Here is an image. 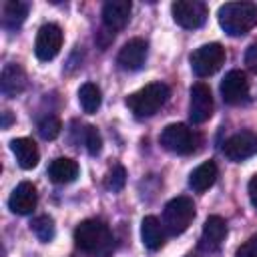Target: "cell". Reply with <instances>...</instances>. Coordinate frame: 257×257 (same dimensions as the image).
Here are the masks:
<instances>
[{
  "label": "cell",
  "instance_id": "cell-4",
  "mask_svg": "<svg viewBox=\"0 0 257 257\" xmlns=\"http://www.w3.org/2000/svg\"><path fill=\"white\" fill-rule=\"evenodd\" d=\"M110 241L108 227L98 219H86L74 229V243L86 253H100Z\"/></svg>",
  "mask_w": 257,
  "mask_h": 257
},
{
  "label": "cell",
  "instance_id": "cell-12",
  "mask_svg": "<svg viewBox=\"0 0 257 257\" xmlns=\"http://www.w3.org/2000/svg\"><path fill=\"white\" fill-rule=\"evenodd\" d=\"M36 201H38V193H36V187L28 181L16 185V189L10 193L8 197V209L16 215H28L34 211L36 207Z\"/></svg>",
  "mask_w": 257,
  "mask_h": 257
},
{
  "label": "cell",
  "instance_id": "cell-21",
  "mask_svg": "<svg viewBox=\"0 0 257 257\" xmlns=\"http://www.w3.org/2000/svg\"><path fill=\"white\" fill-rule=\"evenodd\" d=\"M28 14V6L24 2L8 0L2 4V24L6 28H18Z\"/></svg>",
  "mask_w": 257,
  "mask_h": 257
},
{
  "label": "cell",
  "instance_id": "cell-26",
  "mask_svg": "<svg viewBox=\"0 0 257 257\" xmlns=\"http://www.w3.org/2000/svg\"><path fill=\"white\" fill-rule=\"evenodd\" d=\"M124 183H126V171H124V167H122V165L112 167V171H110L108 177H106V189H110V191H120V189L124 187Z\"/></svg>",
  "mask_w": 257,
  "mask_h": 257
},
{
  "label": "cell",
  "instance_id": "cell-28",
  "mask_svg": "<svg viewBox=\"0 0 257 257\" xmlns=\"http://www.w3.org/2000/svg\"><path fill=\"white\" fill-rule=\"evenodd\" d=\"M245 64L251 72H257V42H253L245 52Z\"/></svg>",
  "mask_w": 257,
  "mask_h": 257
},
{
  "label": "cell",
  "instance_id": "cell-2",
  "mask_svg": "<svg viewBox=\"0 0 257 257\" xmlns=\"http://www.w3.org/2000/svg\"><path fill=\"white\" fill-rule=\"evenodd\" d=\"M169 94H171V90L165 82H151V84L143 86L141 90L133 92L126 98V106L139 118L153 116L169 100Z\"/></svg>",
  "mask_w": 257,
  "mask_h": 257
},
{
  "label": "cell",
  "instance_id": "cell-18",
  "mask_svg": "<svg viewBox=\"0 0 257 257\" xmlns=\"http://www.w3.org/2000/svg\"><path fill=\"white\" fill-rule=\"evenodd\" d=\"M0 88L6 96H16L26 88V74L18 64H6L0 76Z\"/></svg>",
  "mask_w": 257,
  "mask_h": 257
},
{
  "label": "cell",
  "instance_id": "cell-13",
  "mask_svg": "<svg viewBox=\"0 0 257 257\" xmlns=\"http://www.w3.org/2000/svg\"><path fill=\"white\" fill-rule=\"evenodd\" d=\"M147 52H149V46L143 38H131L120 48V52L116 56V62L124 70H139L147 60Z\"/></svg>",
  "mask_w": 257,
  "mask_h": 257
},
{
  "label": "cell",
  "instance_id": "cell-14",
  "mask_svg": "<svg viewBox=\"0 0 257 257\" xmlns=\"http://www.w3.org/2000/svg\"><path fill=\"white\" fill-rule=\"evenodd\" d=\"M225 237H227V223H225V219L219 217V215H211L205 221V225H203L199 247L203 251H215V249L221 247Z\"/></svg>",
  "mask_w": 257,
  "mask_h": 257
},
{
  "label": "cell",
  "instance_id": "cell-16",
  "mask_svg": "<svg viewBox=\"0 0 257 257\" xmlns=\"http://www.w3.org/2000/svg\"><path fill=\"white\" fill-rule=\"evenodd\" d=\"M10 151L14 153L16 157V163L22 167V169H34L38 165V159H40V153H38V147L32 139L28 137H20V139H12L10 141Z\"/></svg>",
  "mask_w": 257,
  "mask_h": 257
},
{
  "label": "cell",
  "instance_id": "cell-1",
  "mask_svg": "<svg viewBox=\"0 0 257 257\" xmlns=\"http://www.w3.org/2000/svg\"><path fill=\"white\" fill-rule=\"evenodd\" d=\"M217 18L229 36H243L257 24V6L251 2H227L219 8Z\"/></svg>",
  "mask_w": 257,
  "mask_h": 257
},
{
  "label": "cell",
  "instance_id": "cell-20",
  "mask_svg": "<svg viewBox=\"0 0 257 257\" xmlns=\"http://www.w3.org/2000/svg\"><path fill=\"white\" fill-rule=\"evenodd\" d=\"M141 239H143V245L151 251H157L163 247V241H165V235H163V227H161V221L153 215L145 217L141 221Z\"/></svg>",
  "mask_w": 257,
  "mask_h": 257
},
{
  "label": "cell",
  "instance_id": "cell-8",
  "mask_svg": "<svg viewBox=\"0 0 257 257\" xmlns=\"http://www.w3.org/2000/svg\"><path fill=\"white\" fill-rule=\"evenodd\" d=\"M60 46H62V30L58 24H42L38 28V34H36V42H34V54L38 60H52L58 52H60Z\"/></svg>",
  "mask_w": 257,
  "mask_h": 257
},
{
  "label": "cell",
  "instance_id": "cell-15",
  "mask_svg": "<svg viewBox=\"0 0 257 257\" xmlns=\"http://www.w3.org/2000/svg\"><path fill=\"white\" fill-rule=\"evenodd\" d=\"M131 2L128 0H108L102 6V22L104 26L114 32L126 26L128 18H131Z\"/></svg>",
  "mask_w": 257,
  "mask_h": 257
},
{
  "label": "cell",
  "instance_id": "cell-10",
  "mask_svg": "<svg viewBox=\"0 0 257 257\" xmlns=\"http://www.w3.org/2000/svg\"><path fill=\"white\" fill-rule=\"evenodd\" d=\"M255 153H257V135L249 133V131L235 133L223 145V155L229 161H235V163H239L243 159H249Z\"/></svg>",
  "mask_w": 257,
  "mask_h": 257
},
{
  "label": "cell",
  "instance_id": "cell-6",
  "mask_svg": "<svg viewBox=\"0 0 257 257\" xmlns=\"http://www.w3.org/2000/svg\"><path fill=\"white\" fill-rule=\"evenodd\" d=\"M189 60H191V68L197 76H211L223 66L225 48L219 42H209V44H203L197 50H193Z\"/></svg>",
  "mask_w": 257,
  "mask_h": 257
},
{
  "label": "cell",
  "instance_id": "cell-29",
  "mask_svg": "<svg viewBox=\"0 0 257 257\" xmlns=\"http://www.w3.org/2000/svg\"><path fill=\"white\" fill-rule=\"evenodd\" d=\"M247 191H249V199H251V205L257 209V175H253V177H251Z\"/></svg>",
  "mask_w": 257,
  "mask_h": 257
},
{
  "label": "cell",
  "instance_id": "cell-11",
  "mask_svg": "<svg viewBox=\"0 0 257 257\" xmlns=\"http://www.w3.org/2000/svg\"><path fill=\"white\" fill-rule=\"evenodd\" d=\"M221 96L227 104H241L249 96V80L245 72L241 70H231L225 74L221 82Z\"/></svg>",
  "mask_w": 257,
  "mask_h": 257
},
{
  "label": "cell",
  "instance_id": "cell-30",
  "mask_svg": "<svg viewBox=\"0 0 257 257\" xmlns=\"http://www.w3.org/2000/svg\"><path fill=\"white\" fill-rule=\"evenodd\" d=\"M10 120H12V118H10V112H8V110H4V122H2V126L6 128V126L10 124Z\"/></svg>",
  "mask_w": 257,
  "mask_h": 257
},
{
  "label": "cell",
  "instance_id": "cell-23",
  "mask_svg": "<svg viewBox=\"0 0 257 257\" xmlns=\"http://www.w3.org/2000/svg\"><path fill=\"white\" fill-rule=\"evenodd\" d=\"M30 231L36 235L38 241L48 243V241H52V237H54V221H52L48 215H40V217L32 219Z\"/></svg>",
  "mask_w": 257,
  "mask_h": 257
},
{
  "label": "cell",
  "instance_id": "cell-3",
  "mask_svg": "<svg viewBox=\"0 0 257 257\" xmlns=\"http://www.w3.org/2000/svg\"><path fill=\"white\" fill-rule=\"evenodd\" d=\"M195 219V205L189 197H175L165 205L163 227L169 235H181Z\"/></svg>",
  "mask_w": 257,
  "mask_h": 257
},
{
  "label": "cell",
  "instance_id": "cell-25",
  "mask_svg": "<svg viewBox=\"0 0 257 257\" xmlns=\"http://www.w3.org/2000/svg\"><path fill=\"white\" fill-rule=\"evenodd\" d=\"M84 143H86V149L90 155H98L100 149H102V139H100V133L96 131V126L88 124L84 126Z\"/></svg>",
  "mask_w": 257,
  "mask_h": 257
},
{
  "label": "cell",
  "instance_id": "cell-5",
  "mask_svg": "<svg viewBox=\"0 0 257 257\" xmlns=\"http://www.w3.org/2000/svg\"><path fill=\"white\" fill-rule=\"evenodd\" d=\"M159 143L163 149L175 153V155H189L197 149V135L187 126V124H181V122H175V124H167L159 137Z\"/></svg>",
  "mask_w": 257,
  "mask_h": 257
},
{
  "label": "cell",
  "instance_id": "cell-9",
  "mask_svg": "<svg viewBox=\"0 0 257 257\" xmlns=\"http://www.w3.org/2000/svg\"><path fill=\"white\" fill-rule=\"evenodd\" d=\"M213 114V96L207 84L197 82L191 86V100H189V118L193 124H203Z\"/></svg>",
  "mask_w": 257,
  "mask_h": 257
},
{
  "label": "cell",
  "instance_id": "cell-7",
  "mask_svg": "<svg viewBox=\"0 0 257 257\" xmlns=\"http://www.w3.org/2000/svg\"><path fill=\"white\" fill-rule=\"evenodd\" d=\"M173 20L183 28H199L207 20V6L197 0H177L171 4Z\"/></svg>",
  "mask_w": 257,
  "mask_h": 257
},
{
  "label": "cell",
  "instance_id": "cell-22",
  "mask_svg": "<svg viewBox=\"0 0 257 257\" xmlns=\"http://www.w3.org/2000/svg\"><path fill=\"white\" fill-rule=\"evenodd\" d=\"M78 102H80V106L86 114H94L100 108V102H102L100 88L92 82H84L78 90Z\"/></svg>",
  "mask_w": 257,
  "mask_h": 257
},
{
  "label": "cell",
  "instance_id": "cell-19",
  "mask_svg": "<svg viewBox=\"0 0 257 257\" xmlns=\"http://www.w3.org/2000/svg\"><path fill=\"white\" fill-rule=\"evenodd\" d=\"M48 177L56 185L72 183L78 177V163L68 157H58L48 165Z\"/></svg>",
  "mask_w": 257,
  "mask_h": 257
},
{
  "label": "cell",
  "instance_id": "cell-24",
  "mask_svg": "<svg viewBox=\"0 0 257 257\" xmlns=\"http://www.w3.org/2000/svg\"><path fill=\"white\" fill-rule=\"evenodd\" d=\"M60 131H62V122H60L56 116H52V114L44 116V118L38 122V133H40V137L46 139V141L56 139V137L60 135Z\"/></svg>",
  "mask_w": 257,
  "mask_h": 257
},
{
  "label": "cell",
  "instance_id": "cell-27",
  "mask_svg": "<svg viewBox=\"0 0 257 257\" xmlns=\"http://www.w3.org/2000/svg\"><path fill=\"white\" fill-rule=\"evenodd\" d=\"M235 257H257V235L247 239L235 253Z\"/></svg>",
  "mask_w": 257,
  "mask_h": 257
},
{
  "label": "cell",
  "instance_id": "cell-17",
  "mask_svg": "<svg viewBox=\"0 0 257 257\" xmlns=\"http://www.w3.org/2000/svg\"><path fill=\"white\" fill-rule=\"evenodd\" d=\"M217 165L215 161H205L201 163L199 167H195L189 175V187L195 191V193H203L207 191L209 187H213V183L217 181Z\"/></svg>",
  "mask_w": 257,
  "mask_h": 257
}]
</instances>
